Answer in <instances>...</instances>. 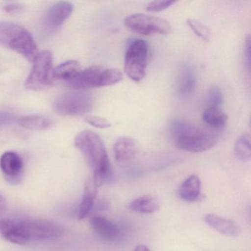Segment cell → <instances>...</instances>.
Here are the masks:
<instances>
[{
	"label": "cell",
	"mask_w": 251,
	"mask_h": 251,
	"mask_svg": "<svg viewBox=\"0 0 251 251\" xmlns=\"http://www.w3.org/2000/svg\"><path fill=\"white\" fill-rule=\"evenodd\" d=\"M64 233L62 226L44 219H0V236L16 245L57 239Z\"/></svg>",
	"instance_id": "6da1fadb"
},
{
	"label": "cell",
	"mask_w": 251,
	"mask_h": 251,
	"mask_svg": "<svg viewBox=\"0 0 251 251\" xmlns=\"http://www.w3.org/2000/svg\"><path fill=\"white\" fill-rule=\"evenodd\" d=\"M75 144L87 160L93 171L94 183L98 187L109 180L111 164L105 145L99 135L91 130L80 132Z\"/></svg>",
	"instance_id": "7a4b0ae2"
},
{
	"label": "cell",
	"mask_w": 251,
	"mask_h": 251,
	"mask_svg": "<svg viewBox=\"0 0 251 251\" xmlns=\"http://www.w3.org/2000/svg\"><path fill=\"white\" fill-rule=\"evenodd\" d=\"M169 132L177 148L187 152H205L217 143L215 135L184 120H172L169 124Z\"/></svg>",
	"instance_id": "3957f363"
},
{
	"label": "cell",
	"mask_w": 251,
	"mask_h": 251,
	"mask_svg": "<svg viewBox=\"0 0 251 251\" xmlns=\"http://www.w3.org/2000/svg\"><path fill=\"white\" fill-rule=\"evenodd\" d=\"M0 45L15 51L29 61L37 55L33 36L25 27L14 23L0 22Z\"/></svg>",
	"instance_id": "277c9868"
},
{
	"label": "cell",
	"mask_w": 251,
	"mask_h": 251,
	"mask_svg": "<svg viewBox=\"0 0 251 251\" xmlns=\"http://www.w3.org/2000/svg\"><path fill=\"white\" fill-rule=\"evenodd\" d=\"M122 77L123 74L120 70L94 66L86 70H80L67 82L72 89L85 90L112 86L120 81Z\"/></svg>",
	"instance_id": "5b68a950"
},
{
	"label": "cell",
	"mask_w": 251,
	"mask_h": 251,
	"mask_svg": "<svg viewBox=\"0 0 251 251\" xmlns=\"http://www.w3.org/2000/svg\"><path fill=\"white\" fill-rule=\"evenodd\" d=\"M149 47L145 41L135 39L129 45L125 59V73L133 81L139 82L146 76Z\"/></svg>",
	"instance_id": "8992f818"
},
{
	"label": "cell",
	"mask_w": 251,
	"mask_h": 251,
	"mask_svg": "<svg viewBox=\"0 0 251 251\" xmlns=\"http://www.w3.org/2000/svg\"><path fill=\"white\" fill-rule=\"evenodd\" d=\"M53 56L50 51L39 52L33 60V69L25 80V86L31 90H42L53 83Z\"/></svg>",
	"instance_id": "52a82bcc"
},
{
	"label": "cell",
	"mask_w": 251,
	"mask_h": 251,
	"mask_svg": "<svg viewBox=\"0 0 251 251\" xmlns=\"http://www.w3.org/2000/svg\"><path fill=\"white\" fill-rule=\"evenodd\" d=\"M124 23L129 30L142 36L170 34L173 32V27L167 20L148 14H132L126 17Z\"/></svg>",
	"instance_id": "ba28073f"
},
{
	"label": "cell",
	"mask_w": 251,
	"mask_h": 251,
	"mask_svg": "<svg viewBox=\"0 0 251 251\" xmlns=\"http://www.w3.org/2000/svg\"><path fill=\"white\" fill-rule=\"evenodd\" d=\"M93 107V98L83 92L67 93L55 101L54 108L58 114L64 116L83 115Z\"/></svg>",
	"instance_id": "9c48e42d"
},
{
	"label": "cell",
	"mask_w": 251,
	"mask_h": 251,
	"mask_svg": "<svg viewBox=\"0 0 251 251\" xmlns=\"http://www.w3.org/2000/svg\"><path fill=\"white\" fill-rule=\"evenodd\" d=\"M73 4L69 2H59L48 9L44 20L45 30L54 33L58 30L73 14Z\"/></svg>",
	"instance_id": "30bf717a"
},
{
	"label": "cell",
	"mask_w": 251,
	"mask_h": 251,
	"mask_svg": "<svg viewBox=\"0 0 251 251\" xmlns=\"http://www.w3.org/2000/svg\"><path fill=\"white\" fill-rule=\"evenodd\" d=\"M24 168L23 158L13 151H8L0 158V169L8 180L16 181L20 179Z\"/></svg>",
	"instance_id": "8fae6325"
},
{
	"label": "cell",
	"mask_w": 251,
	"mask_h": 251,
	"mask_svg": "<svg viewBox=\"0 0 251 251\" xmlns=\"http://www.w3.org/2000/svg\"><path fill=\"white\" fill-rule=\"evenodd\" d=\"M205 223L214 230L225 236L236 237L240 233L239 226L233 220L214 214H208L205 217Z\"/></svg>",
	"instance_id": "7c38bea8"
},
{
	"label": "cell",
	"mask_w": 251,
	"mask_h": 251,
	"mask_svg": "<svg viewBox=\"0 0 251 251\" xmlns=\"http://www.w3.org/2000/svg\"><path fill=\"white\" fill-rule=\"evenodd\" d=\"M90 225L95 233L105 240L114 242L120 236V230L114 223L105 217H91Z\"/></svg>",
	"instance_id": "4fadbf2b"
},
{
	"label": "cell",
	"mask_w": 251,
	"mask_h": 251,
	"mask_svg": "<svg viewBox=\"0 0 251 251\" xmlns=\"http://www.w3.org/2000/svg\"><path fill=\"white\" fill-rule=\"evenodd\" d=\"M138 152V145L130 137L119 138L114 145V154L118 162L124 163L131 161Z\"/></svg>",
	"instance_id": "5bb4252c"
},
{
	"label": "cell",
	"mask_w": 251,
	"mask_h": 251,
	"mask_svg": "<svg viewBox=\"0 0 251 251\" xmlns=\"http://www.w3.org/2000/svg\"><path fill=\"white\" fill-rule=\"evenodd\" d=\"M179 196L186 202H198L201 197V181L196 175H192L180 185Z\"/></svg>",
	"instance_id": "9a60e30c"
},
{
	"label": "cell",
	"mask_w": 251,
	"mask_h": 251,
	"mask_svg": "<svg viewBox=\"0 0 251 251\" xmlns=\"http://www.w3.org/2000/svg\"><path fill=\"white\" fill-rule=\"evenodd\" d=\"M196 75L190 65L183 66L180 71L178 80V94L181 98L192 96L196 89Z\"/></svg>",
	"instance_id": "2e32d148"
},
{
	"label": "cell",
	"mask_w": 251,
	"mask_h": 251,
	"mask_svg": "<svg viewBox=\"0 0 251 251\" xmlns=\"http://www.w3.org/2000/svg\"><path fill=\"white\" fill-rule=\"evenodd\" d=\"M98 186L95 184L93 180H88L86 183L83 192V198L79 205L78 216L79 220L86 218L93 209L95 200L98 195Z\"/></svg>",
	"instance_id": "e0dca14e"
},
{
	"label": "cell",
	"mask_w": 251,
	"mask_h": 251,
	"mask_svg": "<svg viewBox=\"0 0 251 251\" xmlns=\"http://www.w3.org/2000/svg\"><path fill=\"white\" fill-rule=\"evenodd\" d=\"M129 208L141 214H153L161 208V202L157 197L145 195L133 200L129 205Z\"/></svg>",
	"instance_id": "ac0fdd59"
},
{
	"label": "cell",
	"mask_w": 251,
	"mask_h": 251,
	"mask_svg": "<svg viewBox=\"0 0 251 251\" xmlns=\"http://www.w3.org/2000/svg\"><path fill=\"white\" fill-rule=\"evenodd\" d=\"M202 120L205 124L214 128H222L227 123V117L220 108L207 107L202 113Z\"/></svg>",
	"instance_id": "d6986e66"
},
{
	"label": "cell",
	"mask_w": 251,
	"mask_h": 251,
	"mask_svg": "<svg viewBox=\"0 0 251 251\" xmlns=\"http://www.w3.org/2000/svg\"><path fill=\"white\" fill-rule=\"evenodd\" d=\"M18 123L23 128L29 130H47L50 128L52 122L48 117L39 115H29L20 117Z\"/></svg>",
	"instance_id": "ffe728a7"
},
{
	"label": "cell",
	"mask_w": 251,
	"mask_h": 251,
	"mask_svg": "<svg viewBox=\"0 0 251 251\" xmlns=\"http://www.w3.org/2000/svg\"><path fill=\"white\" fill-rule=\"evenodd\" d=\"M80 71V65L76 61H67L53 70V78L69 81Z\"/></svg>",
	"instance_id": "44dd1931"
},
{
	"label": "cell",
	"mask_w": 251,
	"mask_h": 251,
	"mask_svg": "<svg viewBox=\"0 0 251 251\" xmlns=\"http://www.w3.org/2000/svg\"><path fill=\"white\" fill-rule=\"evenodd\" d=\"M235 154L240 161L247 162L251 158V138L249 135H242L236 141Z\"/></svg>",
	"instance_id": "7402d4cb"
},
{
	"label": "cell",
	"mask_w": 251,
	"mask_h": 251,
	"mask_svg": "<svg viewBox=\"0 0 251 251\" xmlns=\"http://www.w3.org/2000/svg\"><path fill=\"white\" fill-rule=\"evenodd\" d=\"M187 23L189 27L195 32V34L198 37L201 38L203 41H206V42L209 40L210 35H211L209 29L203 23L198 21V20H192V19L188 20Z\"/></svg>",
	"instance_id": "603a6c76"
},
{
	"label": "cell",
	"mask_w": 251,
	"mask_h": 251,
	"mask_svg": "<svg viewBox=\"0 0 251 251\" xmlns=\"http://www.w3.org/2000/svg\"><path fill=\"white\" fill-rule=\"evenodd\" d=\"M207 102H208V107L220 108V105L223 102V93L218 86H214L209 89Z\"/></svg>",
	"instance_id": "cb8c5ba5"
},
{
	"label": "cell",
	"mask_w": 251,
	"mask_h": 251,
	"mask_svg": "<svg viewBox=\"0 0 251 251\" xmlns=\"http://www.w3.org/2000/svg\"><path fill=\"white\" fill-rule=\"evenodd\" d=\"M85 121L96 128L105 129L111 127V123L103 117L98 116H86Z\"/></svg>",
	"instance_id": "d4e9b609"
},
{
	"label": "cell",
	"mask_w": 251,
	"mask_h": 251,
	"mask_svg": "<svg viewBox=\"0 0 251 251\" xmlns=\"http://www.w3.org/2000/svg\"><path fill=\"white\" fill-rule=\"evenodd\" d=\"M174 3L175 1H170V0L153 1L149 3V5L147 6L146 9L147 11H151V12H159V11L167 9Z\"/></svg>",
	"instance_id": "484cf974"
},
{
	"label": "cell",
	"mask_w": 251,
	"mask_h": 251,
	"mask_svg": "<svg viewBox=\"0 0 251 251\" xmlns=\"http://www.w3.org/2000/svg\"><path fill=\"white\" fill-rule=\"evenodd\" d=\"M16 120V116L12 113L0 111V127L11 125Z\"/></svg>",
	"instance_id": "4316f807"
},
{
	"label": "cell",
	"mask_w": 251,
	"mask_h": 251,
	"mask_svg": "<svg viewBox=\"0 0 251 251\" xmlns=\"http://www.w3.org/2000/svg\"><path fill=\"white\" fill-rule=\"evenodd\" d=\"M23 5L17 3L8 4V5H5V6L4 7V10H5V12L10 14H19V13L23 11Z\"/></svg>",
	"instance_id": "83f0119b"
},
{
	"label": "cell",
	"mask_w": 251,
	"mask_h": 251,
	"mask_svg": "<svg viewBox=\"0 0 251 251\" xmlns=\"http://www.w3.org/2000/svg\"><path fill=\"white\" fill-rule=\"evenodd\" d=\"M250 36H248L246 39V45H245V58L247 60V64H248V70H250L251 67V57H250Z\"/></svg>",
	"instance_id": "f1b7e54d"
},
{
	"label": "cell",
	"mask_w": 251,
	"mask_h": 251,
	"mask_svg": "<svg viewBox=\"0 0 251 251\" xmlns=\"http://www.w3.org/2000/svg\"><path fill=\"white\" fill-rule=\"evenodd\" d=\"M7 209V202L5 198L0 194V217L3 215Z\"/></svg>",
	"instance_id": "f546056e"
},
{
	"label": "cell",
	"mask_w": 251,
	"mask_h": 251,
	"mask_svg": "<svg viewBox=\"0 0 251 251\" xmlns=\"http://www.w3.org/2000/svg\"><path fill=\"white\" fill-rule=\"evenodd\" d=\"M134 251H151L149 248L145 245H139L135 248Z\"/></svg>",
	"instance_id": "4dcf8cb0"
}]
</instances>
